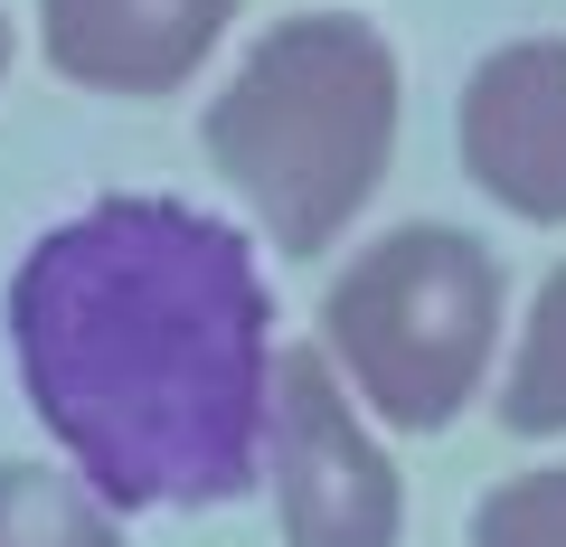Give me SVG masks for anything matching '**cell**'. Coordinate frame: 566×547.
<instances>
[{
	"instance_id": "277c9868",
	"label": "cell",
	"mask_w": 566,
	"mask_h": 547,
	"mask_svg": "<svg viewBox=\"0 0 566 547\" xmlns=\"http://www.w3.org/2000/svg\"><path fill=\"white\" fill-rule=\"evenodd\" d=\"M264 444H274V509L293 547H397V472L349 415L322 349H274Z\"/></svg>"
},
{
	"instance_id": "3957f363",
	"label": "cell",
	"mask_w": 566,
	"mask_h": 547,
	"mask_svg": "<svg viewBox=\"0 0 566 547\" xmlns=\"http://www.w3.org/2000/svg\"><path fill=\"white\" fill-rule=\"evenodd\" d=\"M322 340L387 425L444 434L501 340V264L463 227H387L322 293Z\"/></svg>"
},
{
	"instance_id": "7a4b0ae2",
	"label": "cell",
	"mask_w": 566,
	"mask_h": 547,
	"mask_svg": "<svg viewBox=\"0 0 566 547\" xmlns=\"http://www.w3.org/2000/svg\"><path fill=\"white\" fill-rule=\"evenodd\" d=\"M397 57L349 10L274 20L208 104V161L283 255H322L387 180Z\"/></svg>"
},
{
	"instance_id": "ba28073f",
	"label": "cell",
	"mask_w": 566,
	"mask_h": 547,
	"mask_svg": "<svg viewBox=\"0 0 566 547\" xmlns=\"http://www.w3.org/2000/svg\"><path fill=\"white\" fill-rule=\"evenodd\" d=\"M501 425L510 434H566V264L538 284L528 340L501 378Z\"/></svg>"
},
{
	"instance_id": "52a82bcc",
	"label": "cell",
	"mask_w": 566,
	"mask_h": 547,
	"mask_svg": "<svg viewBox=\"0 0 566 547\" xmlns=\"http://www.w3.org/2000/svg\"><path fill=\"white\" fill-rule=\"evenodd\" d=\"M0 547H123V528L76 472L0 463Z\"/></svg>"
},
{
	"instance_id": "6da1fadb",
	"label": "cell",
	"mask_w": 566,
	"mask_h": 547,
	"mask_svg": "<svg viewBox=\"0 0 566 547\" xmlns=\"http://www.w3.org/2000/svg\"><path fill=\"white\" fill-rule=\"evenodd\" d=\"M39 425L104 509H208L264 472L274 312L255 245L180 199H104L10 274Z\"/></svg>"
},
{
	"instance_id": "30bf717a",
	"label": "cell",
	"mask_w": 566,
	"mask_h": 547,
	"mask_svg": "<svg viewBox=\"0 0 566 547\" xmlns=\"http://www.w3.org/2000/svg\"><path fill=\"white\" fill-rule=\"evenodd\" d=\"M0 76H10V20H0Z\"/></svg>"
},
{
	"instance_id": "8992f818",
	"label": "cell",
	"mask_w": 566,
	"mask_h": 547,
	"mask_svg": "<svg viewBox=\"0 0 566 547\" xmlns=\"http://www.w3.org/2000/svg\"><path fill=\"white\" fill-rule=\"evenodd\" d=\"M237 0H39L48 66L85 95H170L227 39Z\"/></svg>"
},
{
	"instance_id": "9c48e42d",
	"label": "cell",
	"mask_w": 566,
	"mask_h": 547,
	"mask_svg": "<svg viewBox=\"0 0 566 547\" xmlns=\"http://www.w3.org/2000/svg\"><path fill=\"white\" fill-rule=\"evenodd\" d=\"M472 547H566V463L482 491V509H472Z\"/></svg>"
},
{
	"instance_id": "5b68a950",
	"label": "cell",
	"mask_w": 566,
	"mask_h": 547,
	"mask_svg": "<svg viewBox=\"0 0 566 547\" xmlns=\"http://www.w3.org/2000/svg\"><path fill=\"white\" fill-rule=\"evenodd\" d=\"M463 170L528 227H566V39H520L463 85Z\"/></svg>"
}]
</instances>
